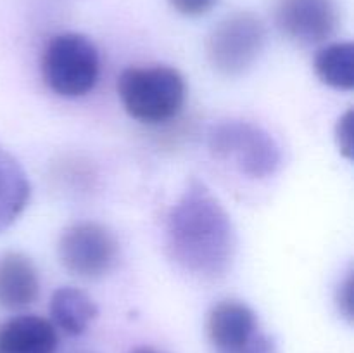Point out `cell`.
Masks as SVG:
<instances>
[{"label": "cell", "instance_id": "1", "mask_svg": "<svg viewBox=\"0 0 354 353\" xmlns=\"http://www.w3.org/2000/svg\"><path fill=\"white\" fill-rule=\"evenodd\" d=\"M166 251L190 275L223 279L237 255V232L230 215L209 187L190 179L166 217Z\"/></svg>", "mask_w": 354, "mask_h": 353}, {"label": "cell", "instance_id": "2", "mask_svg": "<svg viewBox=\"0 0 354 353\" xmlns=\"http://www.w3.org/2000/svg\"><path fill=\"white\" fill-rule=\"evenodd\" d=\"M118 96L133 120L165 123L182 111L187 83L182 73L168 64L131 66L118 78Z\"/></svg>", "mask_w": 354, "mask_h": 353}, {"label": "cell", "instance_id": "3", "mask_svg": "<svg viewBox=\"0 0 354 353\" xmlns=\"http://www.w3.org/2000/svg\"><path fill=\"white\" fill-rule=\"evenodd\" d=\"M207 147L214 158L232 163L251 180H265L282 166V147L266 128L248 120H225L213 125Z\"/></svg>", "mask_w": 354, "mask_h": 353}, {"label": "cell", "instance_id": "4", "mask_svg": "<svg viewBox=\"0 0 354 353\" xmlns=\"http://www.w3.org/2000/svg\"><path fill=\"white\" fill-rule=\"evenodd\" d=\"M40 68L41 78L52 92L76 99L95 89L100 73L99 51L85 35L66 31L47 42Z\"/></svg>", "mask_w": 354, "mask_h": 353}, {"label": "cell", "instance_id": "5", "mask_svg": "<svg viewBox=\"0 0 354 353\" xmlns=\"http://www.w3.org/2000/svg\"><path fill=\"white\" fill-rule=\"evenodd\" d=\"M266 45V26L251 10L223 17L206 40V57L221 76H241L258 62Z\"/></svg>", "mask_w": 354, "mask_h": 353}, {"label": "cell", "instance_id": "6", "mask_svg": "<svg viewBox=\"0 0 354 353\" xmlns=\"http://www.w3.org/2000/svg\"><path fill=\"white\" fill-rule=\"evenodd\" d=\"M61 265L80 279H100L116 266L120 242L114 232L99 221H78L64 228L57 242Z\"/></svg>", "mask_w": 354, "mask_h": 353}, {"label": "cell", "instance_id": "7", "mask_svg": "<svg viewBox=\"0 0 354 353\" xmlns=\"http://www.w3.org/2000/svg\"><path fill=\"white\" fill-rule=\"evenodd\" d=\"M206 332L214 353H277L256 311L239 300H223L207 314Z\"/></svg>", "mask_w": 354, "mask_h": 353}, {"label": "cell", "instance_id": "8", "mask_svg": "<svg viewBox=\"0 0 354 353\" xmlns=\"http://www.w3.org/2000/svg\"><path fill=\"white\" fill-rule=\"evenodd\" d=\"M273 19L289 40L317 45L337 31L341 9L337 0H275Z\"/></svg>", "mask_w": 354, "mask_h": 353}, {"label": "cell", "instance_id": "9", "mask_svg": "<svg viewBox=\"0 0 354 353\" xmlns=\"http://www.w3.org/2000/svg\"><path fill=\"white\" fill-rule=\"evenodd\" d=\"M40 275L33 260L21 251L0 255V307L23 310L37 301Z\"/></svg>", "mask_w": 354, "mask_h": 353}, {"label": "cell", "instance_id": "10", "mask_svg": "<svg viewBox=\"0 0 354 353\" xmlns=\"http://www.w3.org/2000/svg\"><path fill=\"white\" fill-rule=\"evenodd\" d=\"M54 324L38 315H17L0 325V353H55Z\"/></svg>", "mask_w": 354, "mask_h": 353}, {"label": "cell", "instance_id": "11", "mask_svg": "<svg viewBox=\"0 0 354 353\" xmlns=\"http://www.w3.org/2000/svg\"><path fill=\"white\" fill-rule=\"evenodd\" d=\"M54 327L69 336H80L99 315L97 303L80 287L62 286L54 291L48 305Z\"/></svg>", "mask_w": 354, "mask_h": 353}, {"label": "cell", "instance_id": "12", "mask_svg": "<svg viewBox=\"0 0 354 353\" xmlns=\"http://www.w3.org/2000/svg\"><path fill=\"white\" fill-rule=\"evenodd\" d=\"M31 185L21 163L0 147V232L14 224L26 210Z\"/></svg>", "mask_w": 354, "mask_h": 353}, {"label": "cell", "instance_id": "13", "mask_svg": "<svg viewBox=\"0 0 354 353\" xmlns=\"http://www.w3.org/2000/svg\"><path fill=\"white\" fill-rule=\"evenodd\" d=\"M313 69L324 85L339 92H351L354 89V45L351 42L325 45L315 55Z\"/></svg>", "mask_w": 354, "mask_h": 353}, {"label": "cell", "instance_id": "14", "mask_svg": "<svg viewBox=\"0 0 354 353\" xmlns=\"http://www.w3.org/2000/svg\"><path fill=\"white\" fill-rule=\"evenodd\" d=\"M337 147L346 158H353V109H348L337 121L335 127Z\"/></svg>", "mask_w": 354, "mask_h": 353}, {"label": "cell", "instance_id": "15", "mask_svg": "<svg viewBox=\"0 0 354 353\" xmlns=\"http://www.w3.org/2000/svg\"><path fill=\"white\" fill-rule=\"evenodd\" d=\"M169 6L187 17H199L209 12L218 0H168Z\"/></svg>", "mask_w": 354, "mask_h": 353}, {"label": "cell", "instance_id": "16", "mask_svg": "<svg viewBox=\"0 0 354 353\" xmlns=\"http://www.w3.org/2000/svg\"><path fill=\"white\" fill-rule=\"evenodd\" d=\"M337 305L341 314L351 322L353 320V273L351 272L346 275V279L342 280L341 286H339Z\"/></svg>", "mask_w": 354, "mask_h": 353}, {"label": "cell", "instance_id": "17", "mask_svg": "<svg viewBox=\"0 0 354 353\" xmlns=\"http://www.w3.org/2000/svg\"><path fill=\"white\" fill-rule=\"evenodd\" d=\"M131 353H162V352L152 348V346H140V348H135Z\"/></svg>", "mask_w": 354, "mask_h": 353}]
</instances>
